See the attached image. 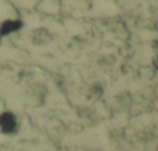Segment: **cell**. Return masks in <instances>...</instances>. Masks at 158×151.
Returning a JSON list of instances; mask_svg holds the SVG:
<instances>
[{"instance_id": "1", "label": "cell", "mask_w": 158, "mask_h": 151, "mask_svg": "<svg viewBox=\"0 0 158 151\" xmlns=\"http://www.w3.org/2000/svg\"><path fill=\"white\" fill-rule=\"evenodd\" d=\"M0 129L4 134H14L17 130V119L11 111L0 114Z\"/></svg>"}, {"instance_id": "2", "label": "cell", "mask_w": 158, "mask_h": 151, "mask_svg": "<svg viewBox=\"0 0 158 151\" xmlns=\"http://www.w3.org/2000/svg\"><path fill=\"white\" fill-rule=\"evenodd\" d=\"M23 26V22L17 19H7L0 24V38L4 36H9L14 32H17Z\"/></svg>"}, {"instance_id": "3", "label": "cell", "mask_w": 158, "mask_h": 151, "mask_svg": "<svg viewBox=\"0 0 158 151\" xmlns=\"http://www.w3.org/2000/svg\"><path fill=\"white\" fill-rule=\"evenodd\" d=\"M32 42L33 45H47L52 41V35L51 32L47 30V28H43V27H40V28H36L33 32H32Z\"/></svg>"}]
</instances>
